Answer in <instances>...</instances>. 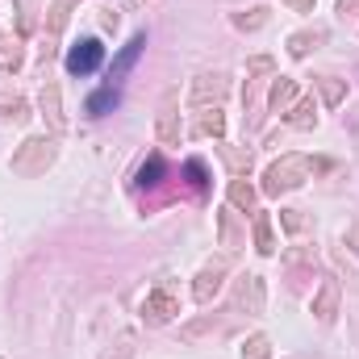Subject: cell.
<instances>
[{
    "mask_svg": "<svg viewBox=\"0 0 359 359\" xmlns=\"http://www.w3.org/2000/svg\"><path fill=\"white\" fill-rule=\"evenodd\" d=\"M313 172H330V163H326V159H309V155H280L276 163H268L259 192H264V196L292 192V188H301L305 180H313Z\"/></svg>",
    "mask_w": 359,
    "mask_h": 359,
    "instance_id": "1",
    "label": "cell"
},
{
    "mask_svg": "<svg viewBox=\"0 0 359 359\" xmlns=\"http://www.w3.org/2000/svg\"><path fill=\"white\" fill-rule=\"evenodd\" d=\"M59 159V138L55 134H29L17 151H13V159H8V172L21 180H38L46 176V168Z\"/></svg>",
    "mask_w": 359,
    "mask_h": 359,
    "instance_id": "2",
    "label": "cell"
},
{
    "mask_svg": "<svg viewBox=\"0 0 359 359\" xmlns=\"http://www.w3.org/2000/svg\"><path fill=\"white\" fill-rule=\"evenodd\" d=\"M234 313H247V318H259L264 309H268V284H264V276L259 271H243L238 280H234Z\"/></svg>",
    "mask_w": 359,
    "mask_h": 359,
    "instance_id": "3",
    "label": "cell"
},
{
    "mask_svg": "<svg viewBox=\"0 0 359 359\" xmlns=\"http://www.w3.org/2000/svg\"><path fill=\"white\" fill-rule=\"evenodd\" d=\"M172 318H180V292L172 284H155L142 297V322L147 326H168Z\"/></svg>",
    "mask_w": 359,
    "mask_h": 359,
    "instance_id": "4",
    "label": "cell"
},
{
    "mask_svg": "<svg viewBox=\"0 0 359 359\" xmlns=\"http://www.w3.org/2000/svg\"><path fill=\"white\" fill-rule=\"evenodd\" d=\"M226 271H230V259H226V255L209 259L205 268L196 271V280H192V301H196V305H213V297H217L222 284H226Z\"/></svg>",
    "mask_w": 359,
    "mask_h": 359,
    "instance_id": "5",
    "label": "cell"
},
{
    "mask_svg": "<svg viewBox=\"0 0 359 359\" xmlns=\"http://www.w3.org/2000/svg\"><path fill=\"white\" fill-rule=\"evenodd\" d=\"M226 92H230V80L222 72H201L192 80V88H188V104L192 109H209V104H222Z\"/></svg>",
    "mask_w": 359,
    "mask_h": 359,
    "instance_id": "6",
    "label": "cell"
},
{
    "mask_svg": "<svg viewBox=\"0 0 359 359\" xmlns=\"http://www.w3.org/2000/svg\"><path fill=\"white\" fill-rule=\"evenodd\" d=\"M155 138L163 147H180V92L168 88L159 100V117H155Z\"/></svg>",
    "mask_w": 359,
    "mask_h": 359,
    "instance_id": "7",
    "label": "cell"
},
{
    "mask_svg": "<svg viewBox=\"0 0 359 359\" xmlns=\"http://www.w3.org/2000/svg\"><path fill=\"white\" fill-rule=\"evenodd\" d=\"M38 109H42V117H46V130L59 138V134H67V117H63V92L59 84L46 76L42 80V92H38Z\"/></svg>",
    "mask_w": 359,
    "mask_h": 359,
    "instance_id": "8",
    "label": "cell"
},
{
    "mask_svg": "<svg viewBox=\"0 0 359 359\" xmlns=\"http://www.w3.org/2000/svg\"><path fill=\"white\" fill-rule=\"evenodd\" d=\"M100 63H104V46H100L96 38H80V42L67 50V72H72V76H92Z\"/></svg>",
    "mask_w": 359,
    "mask_h": 359,
    "instance_id": "9",
    "label": "cell"
},
{
    "mask_svg": "<svg viewBox=\"0 0 359 359\" xmlns=\"http://www.w3.org/2000/svg\"><path fill=\"white\" fill-rule=\"evenodd\" d=\"M339 305H343V288H339V280H334V276H326V280H322V288L313 292V305H309V309H313V318H318L322 326H330V322L339 318Z\"/></svg>",
    "mask_w": 359,
    "mask_h": 359,
    "instance_id": "10",
    "label": "cell"
},
{
    "mask_svg": "<svg viewBox=\"0 0 359 359\" xmlns=\"http://www.w3.org/2000/svg\"><path fill=\"white\" fill-rule=\"evenodd\" d=\"M142 46H147V34H134L121 50H117V59H113V67H109V88H117L126 76H130V67L138 63V55H142Z\"/></svg>",
    "mask_w": 359,
    "mask_h": 359,
    "instance_id": "11",
    "label": "cell"
},
{
    "mask_svg": "<svg viewBox=\"0 0 359 359\" xmlns=\"http://www.w3.org/2000/svg\"><path fill=\"white\" fill-rule=\"evenodd\" d=\"M192 138H226V113H222V104H209V109H201L196 113V121H192Z\"/></svg>",
    "mask_w": 359,
    "mask_h": 359,
    "instance_id": "12",
    "label": "cell"
},
{
    "mask_svg": "<svg viewBox=\"0 0 359 359\" xmlns=\"http://www.w3.org/2000/svg\"><path fill=\"white\" fill-rule=\"evenodd\" d=\"M326 42V25H313V29H297L292 38H288V55L292 59H309L318 46Z\"/></svg>",
    "mask_w": 359,
    "mask_h": 359,
    "instance_id": "13",
    "label": "cell"
},
{
    "mask_svg": "<svg viewBox=\"0 0 359 359\" xmlns=\"http://www.w3.org/2000/svg\"><path fill=\"white\" fill-rule=\"evenodd\" d=\"M292 104H297V80L292 76H276L268 92V109L271 113H288Z\"/></svg>",
    "mask_w": 359,
    "mask_h": 359,
    "instance_id": "14",
    "label": "cell"
},
{
    "mask_svg": "<svg viewBox=\"0 0 359 359\" xmlns=\"http://www.w3.org/2000/svg\"><path fill=\"white\" fill-rule=\"evenodd\" d=\"M72 8H76V0H50V8H46V42H55V38L67 29Z\"/></svg>",
    "mask_w": 359,
    "mask_h": 359,
    "instance_id": "15",
    "label": "cell"
},
{
    "mask_svg": "<svg viewBox=\"0 0 359 359\" xmlns=\"http://www.w3.org/2000/svg\"><path fill=\"white\" fill-rule=\"evenodd\" d=\"M25 63V42L21 34H0V72H17Z\"/></svg>",
    "mask_w": 359,
    "mask_h": 359,
    "instance_id": "16",
    "label": "cell"
},
{
    "mask_svg": "<svg viewBox=\"0 0 359 359\" xmlns=\"http://www.w3.org/2000/svg\"><path fill=\"white\" fill-rule=\"evenodd\" d=\"M284 121H288L292 130H313V126H318V104H313V96L297 100V104L284 113Z\"/></svg>",
    "mask_w": 359,
    "mask_h": 359,
    "instance_id": "17",
    "label": "cell"
},
{
    "mask_svg": "<svg viewBox=\"0 0 359 359\" xmlns=\"http://www.w3.org/2000/svg\"><path fill=\"white\" fill-rule=\"evenodd\" d=\"M268 8H264V4H255V8H243V13H234V17H230V25H234V29H243V34H255V29H264V25H268Z\"/></svg>",
    "mask_w": 359,
    "mask_h": 359,
    "instance_id": "18",
    "label": "cell"
},
{
    "mask_svg": "<svg viewBox=\"0 0 359 359\" xmlns=\"http://www.w3.org/2000/svg\"><path fill=\"white\" fill-rule=\"evenodd\" d=\"M313 84H318V92H322V100H326L330 109L347 100V80H339V76H318Z\"/></svg>",
    "mask_w": 359,
    "mask_h": 359,
    "instance_id": "19",
    "label": "cell"
},
{
    "mask_svg": "<svg viewBox=\"0 0 359 359\" xmlns=\"http://www.w3.org/2000/svg\"><path fill=\"white\" fill-rule=\"evenodd\" d=\"M230 209L255 213V188H251L247 180H230Z\"/></svg>",
    "mask_w": 359,
    "mask_h": 359,
    "instance_id": "20",
    "label": "cell"
},
{
    "mask_svg": "<svg viewBox=\"0 0 359 359\" xmlns=\"http://www.w3.org/2000/svg\"><path fill=\"white\" fill-rule=\"evenodd\" d=\"M255 251L259 255H276V234H271L268 213H255Z\"/></svg>",
    "mask_w": 359,
    "mask_h": 359,
    "instance_id": "21",
    "label": "cell"
},
{
    "mask_svg": "<svg viewBox=\"0 0 359 359\" xmlns=\"http://www.w3.org/2000/svg\"><path fill=\"white\" fill-rule=\"evenodd\" d=\"M217 230H222V247H230V251L243 247V234H238V226H234V209H222V213H217Z\"/></svg>",
    "mask_w": 359,
    "mask_h": 359,
    "instance_id": "22",
    "label": "cell"
},
{
    "mask_svg": "<svg viewBox=\"0 0 359 359\" xmlns=\"http://www.w3.org/2000/svg\"><path fill=\"white\" fill-rule=\"evenodd\" d=\"M117 100H121V96H117V88L92 92V96H88V113H92V117H104V113H113V109H117Z\"/></svg>",
    "mask_w": 359,
    "mask_h": 359,
    "instance_id": "23",
    "label": "cell"
},
{
    "mask_svg": "<svg viewBox=\"0 0 359 359\" xmlns=\"http://www.w3.org/2000/svg\"><path fill=\"white\" fill-rule=\"evenodd\" d=\"M243 359H271V339L268 334H251L243 343Z\"/></svg>",
    "mask_w": 359,
    "mask_h": 359,
    "instance_id": "24",
    "label": "cell"
},
{
    "mask_svg": "<svg viewBox=\"0 0 359 359\" xmlns=\"http://www.w3.org/2000/svg\"><path fill=\"white\" fill-rule=\"evenodd\" d=\"M280 226H284L288 234H305V226H309V217H305L301 209H280Z\"/></svg>",
    "mask_w": 359,
    "mask_h": 359,
    "instance_id": "25",
    "label": "cell"
},
{
    "mask_svg": "<svg viewBox=\"0 0 359 359\" xmlns=\"http://www.w3.org/2000/svg\"><path fill=\"white\" fill-rule=\"evenodd\" d=\"M159 176H163V159H159V155H151V159L142 163V172H138V184H142V188H151V184H159Z\"/></svg>",
    "mask_w": 359,
    "mask_h": 359,
    "instance_id": "26",
    "label": "cell"
},
{
    "mask_svg": "<svg viewBox=\"0 0 359 359\" xmlns=\"http://www.w3.org/2000/svg\"><path fill=\"white\" fill-rule=\"evenodd\" d=\"M222 155L230 159V168L238 172V180H243V172H251V151H230V147H222Z\"/></svg>",
    "mask_w": 359,
    "mask_h": 359,
    "instance_id": "27",
    "label": "cell"
},
{
    "mask_svg": "<svg viewBox=\"0 0 359 359\" xmlns=\"http://www.w3.org/2000/svg\"><path fill=\"white\" fill-rule=\"evenodd\" d=\"M309 264L313 268V247H297V251H284V268H301Z\"/></svg>",
    "mask_w": 359,
    "mask_h": 359,
    "instance_id": "28",
    "label": "cell"
},
{
    "mask_svg": "<svg viewBox=\"0 0 359 359\" xmlns=\"http://www.w3.org/2000/svg\"><path fill=\"white\" fill-rule=\"evenodd\" d=\"M100 359H134V343H130V339H117L113 347L100 351Z\"/></svg>",
    "mask_w": 359,
    "mask_h": 359,
    "instance_id": "29",
    "label": "cell"
},
{
    "mask_svg": "<svg viewBox=\"0 0 359 359\" xmlns=\"http://www.w3.org/2000/svg\"><path fill=\"white\" fill-rule=\"evenodd\" d=\"M0 117H4V121H25V117H29V104H25V100H13V104H0Z\"/></svg>",
    "mask_w": 359,
    "mask_h": 359,
    "instance_id": "30",
    "label": "cell"
},
{
    "mask_svg": "<svg viewBox=\"0 0 359 359\" xmlns=\"http://www.w3.org/2000/svg\"><path fill=\"white\" fill-rule=\"evenodd\" d=\"M17 13H21V17H17V21H21V38H25V34L34 29V0H17Z\"/></svg>",
    "mask_w": 359,
    "mask_h": 359,
    "instance_id": "31",
    "label": "cell"
},
{
    "mask_svg": "<svg viewBox=\"0 0 359 359\" xmlns=\"http://www.w3.org/2000/svg\"><path fill=\"white\" fill-rule=\"evenodd\" d=\"M276 72V63H271L268 55H255L251 63H247V76H271Z\"/></svg>",
    "mask_w": 359,
    "mask_h": 359,
    "instance_id": "32",
    "label": "cell"
},
{
    "mask_svg": "<svg viewBox=\"0 0 359 359\" xmlns=\"http://www.w3.org/2000/svg\"><path fill=\"white\" fill-rule=\"evenodd\" d=\"M339 13L343 17H359V0H339Z\"/></svg>",
    "mask_w": 359,
    "mask_h": 359,
    "instance_id": "33",
    "label": "cell"
},
{
    "mask_svg": "<svg viewBox=\"0 0 359 359\" xmlns=\"http://www.w3.org/2000/svg\"><path fill=\"white\" fill-rule=\"evenodd\" d=\"M292 13H313V0H284Z\"/></svg>",
    "mask_w": 359,
    "mask_h": 359,
    "instance_id": "34",
    "label": "cell"
}]
</instances>
